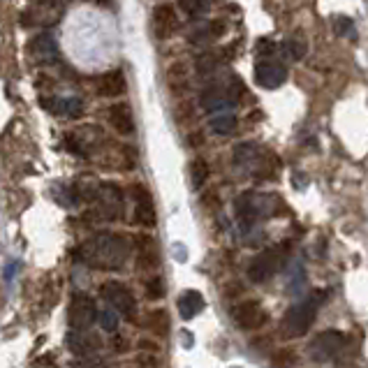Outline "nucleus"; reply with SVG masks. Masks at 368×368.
<instances>
[{"mask_svg": "<svg viewBox=\"0 0 368 368\" xmlns=\"http://www.w3.org/2000/svg\"><path fill=\"white\" fill-rule=\"evenodd\" d=\"M132 197H135V222L141 227H155L158 222V213L153 206V199H151V192L144 187L141 183L132 185Z\"/></svg>", "mask_w": 368, "mask_h": 368, "instance_id": "obj_8", "label": "nucleus"}, {"mask_svg": "<svg viewBox=\"0 0 368 368\" xmlns=\"http://www.w3.org/2000/svg\"><path fill=\"white\" fill-rule=\"evenodd\" d=\"M271 366L273 368H294L297 366V352L292 348H278L271 355Z\"/></svg>", "mask_w": 368, "mask_h": 368, "instance_id": "obj_23", "label": "nucleus"}, {"mask_svg": "<svg viewBox=\"0 0 368 368\" xmlns=\"http://www.w3.org/2000/svg\"><path fill=\"white\" fill-rule=\"evenodd\" d=\"M218 54L215 52H206V54H201L199 59H197V72L199 75H213L215 68H218Z\"/></svg>", "mask_w": 368, "mask_h": 368, "instance_id": "obj_27", "label": "nucleus"}, {"mask_svg": "<svg viewBox=\"0 0 368 368\" xmlns=\"http://www.w3.org/2000/svg\"><path fill=\"white\" fill-rule=\"evenodd\" d=\"M164 79H167V86L174 95H185V93L190 91V79H187V70L181 61H174L169 65Z\"/></svg>", "mask_w": 368, "mask_h": 368, "instance_id": "obj_17", "label": "nucleus"}, {"mask_svg": "<svg viewBox=\"0 0 368 368\" xmlns=\"http://www.w3.org/2000/svg\"><path fill=\"white\" fill-rule=\"evenodd\" d=\"M178 31V14L174 5L158 3L153 10V35L158 40H169Z\"/></svg>", "mask_w": 368, "mask_h": 368, "instance_id": "obj_7", "label": "nucleus"}, {"mask_svg": "<svg viewBox=\"0 0 368 368\" xmlns=\"http://www.w3.org/2000/svg\"><path fill=\"white\" fill-rule=\"evenodd\" d=\"M137 269L139 271H153L160 264V252H158L155 239L148 234H137Z\"/></svg>", "mask_w": 368, "mask_h": 368, "instance_id": "obj_11", "label": "nucleus"}, {"mask_svg": "<svg viewBox=\"0 0 368 368\" xmlns=\"http://www.w3.org/2000/svg\"><path fill=\"white\" fill-rule=\"evenodd\" d=\"M109 345H112L114 352H118V355H121V352H128L130 350V341H128L125 336H114Z\"/></svg>", "mask_w": 368, "mask_h": 368, "instance_id": "obj_32", "label": "nucleus"}, {"mask_svg": "<svg viewBox=\"0 0 368 368\" xmlns=\"http://www.w3.org/2000/svg\"><path fill=\"white\" fill-rule=\"evenodd\" d=\"M98 320V308H95V301L86 294H77L75 299L70 301V308H68V322L72 329L77 331H86L93 327V322Z\"/></svg>", "mask_w": 368, "mask_h": 368, "instance_id": "obj_6", "label": "nucleus"}, {"mask_svg": "<svg viewBox=\"0 0 368 368\" xmlns=\"http://www.w3.org/2000/svg\"><path fill=\"white\" fill-rule=\"evenodd\" d=\"M345 348V336L336 329H327L317 334L308 345V355L315 362H329V359L338 357Z\"/></svg>", "mask_w": 368, "mask_h": 368, "instance_id": "obj_3", "label": "nucleus"}, {"mask_svg": "<svg viewBox=\"0 0 368 368\" xmlns=\"http://www.w3.org/2000/svg\"><path fill=\"white\" fill-rule=\"evenodd\" d=\"M181 7H183L185 12L197 14V12H204L206 7H208V3H201V0H199V3H190V0H185V3H181Z\"/></svg>", "mask_w": 368, "mask_h": 368, "instance_id": "obj_33", "label": "nucleus"}, {"mask_svg": "<svg viewBox=\"0 0 368 368\" xmlns=\"http://www.w3.org/2000/svg\"><path fill=\"white\" fill-rule=\"evenodd\" d=\"M144 324H146L148 331H153L155 336H167L169 334V315H167V310H162V308L151 310Z\"/></svg>", "mask_w": 368, "mask_h": 368, "instance_id": "obj_20", "label": "nucleus"}, {"mask_svg": "<svg viewBox=\"0 0 368 368\" xmlns=\"http://www.w3.org/2000/svg\"><path fill=\"white\" fill-rule=\"evenodd\" d=\"M123 211V192L116 183H102L95 190V213L102 220H116Z\"/></svg>", "mask_w": 368, "mask_h": 368, "instance_id": "obj_4", "label": "nucleus"}, {"mask_svg": "<svg viewBox=\"0 0 368 368\" xmlns=\"http://www.w3.org/2000/svg\"><path fill=\"white\" fill-rule=\"evenodd\" d=\"M283 49H285V54L290 56L292 61H301L306 56V52H308V45H306V40L301 38V35H290V38L283 42Z\"/></svg>", "mask_w": 368, "mask_h": 368, "instance_id": "obj_21", "label": "nucleus"}, {"mask_svg": "<svg viewBox=\"0 0 368 368\" xmlns=\"http://www.w3.org/2000/svg\"><path fill=\"white\" fill-rule=\"evenodd\" d=\"M315 320V304H297L285 313L283 322H280V336L283 338H301L308 334L310 324Z\"/></svg>", "mask_w": 368, "mask_h": 368, "instance_id": "obj_2", "label": "nucleus"}, {"mask_svg": "<svg viewBox=\"0 0 368 368\" xmlns=\"http://www.w3.org/2000/svg\"><path fill=\"white\" fill-rule=\"evenodd\" d=\"M211 128H213V132H218V135H229L236 128L234 114L222 112V114H218V116H213L211 118Z\"/></svg>", "mask_w": 368, "mask_h": 368, "instance_id": "obj_26", "label": "nucleus"}, {"mask_svg": "<svg viewBox=\"0 0 368 368\" xmlns=\"http://www.w3.org/2000/svg\"><path fill=\"white\" fill-rule=\"evenodd\" d=\"M65 341H68L70 352H75V355L86 357V359H89L91 355H95L98 350H102V338H100L95 331H89V329L86 331L72 329Z\"/></svg>", "mask_w": 368, "mask_h": 368, "instance_id": "obj_9", "label": "nucleus"}, {"mask_svg": "<svg viewBox=\"0 0 368 368\" xmlns=\"http://www.w3.org/2000/svg\"><path fill=\"white\" fill-rule=\"evenodd\" d=\"M278 269V252L276 250H264L252 259L248 266V276L252 283H266Z\"/></svg>", "mask_w": 368, "mask_h": 368, "instance_id": "obj_13", "label": "nucleus"}, {"mask_svg": "<svg viewBox=\"0 0 368 368\" xmlns=\"http://www.w3.org/2000/svg\"><path fill=\"white\" fill-rule=\"evenodd\" d=\"M185 141H187V146L190 148H199V146H204L206 137H204L201 130H190V132L185 135Z\"/></svg>", "mask_w": 368, "mask_h": 368, "instance_id": "obj_31", "label": "nucleus"}, {"mask_svg": "<svg viewBox=\"0 0 368 368\" xmlns=\"http://www.w3.org/2000/svg\"><path fill=\"white\" fill-rule=\"evenodd\" d=\"M194 118H197V109H194V105L192 102H178L174 107V121H176V125H190V123H194Z\"/></svg>", "mask_w": 368, "mask_h": 368, "instance_id": "obj_22", "label": "nucleus"}, {"mask_svg": "<svg viewBox=\"0 0 368 368\" xmlns=\"http://www.w3.org/2000/svg\"><path fill=\"white\" fill-rule=\"evenodd\" d=\"M269 315L264 313V308L257 304V301H241L239 306L234 308V322L243 329H262Z\"/></svg>", "mask_w": 368, "mask_h": 368, "instance_id": "obj_10", "label": "nucleus"}, {"mask_svg": "<svg viewBox=\"0 0 368 368\" xmlns=\"http://www.w3.org/2000/svg\"><path fill=\"white\" fill-rule=\"evenodd\" d=\"M100 327H102L105 331H116L118 329V315L109 308L102 310V313H100Z\"/></svg>", "mask_w": 368, "mask_h": 368, "instance_id": "obj_30", "label": "nucleus"}, {"mask_svg": "<svg viewBox=\"0 0 368 368\" xmlns=\"http://www.w3.org/2000/svg\"><path fill=\"white\" fill-rule=\"evenodd\" d=\"M84 262L98 269H118L128 257V241L118 234H100L84 245Z\"/></svg>", "mask_w": 368, "mask_h": 368, "instance_id": "obj_1", "label": "nucleus"}, {"mask_svg": "<svg viewBox=\"0 0 368 368\" xmlns=\"http://www.w3.org/2000/svg\"><path fill=\"white\" fill-rule=\"evenodd\" d=\"M125 89H128V82L121 70H109L98 79V91L105 98H118L125 93Z\"/></svg>", "mask_w": 368, "mask_h": 368, "instance_id": "obj_16", "label": "nucleus"}, {"mask_svg": "<svg viewBox=\"0 0 368 368\" xmlns=\"http://www.w3.org/2000/svg\"><path fill=\"white\" fill-rule=\"evenodd\" d=\"M109 125L116 130L118 135H132L135 132V118H132V109L125 102H116L114 107H109Z\"/></svg>", "mask_w": 368, "mask_h": 368, "instance_id": "obj_15", "label": "nucleus"}, {"mask_svg": "<svg viewBox=\"0 0 368 368\" xmlns=\"http://www.w3.org/2000/svg\"><path fill=\"white\" fill-rule=\"evenodd\" d=\"M201 107L208 112V114H213V112H227V107L232 105V100H229L227 95V91H222V89H206L204 93H201Z\"/></svg>", "mask_w": 368, "mask_h": 368, "instance_id": "obj_19", "label": "nucleus"}, {"mask_svg": "<svg viewBox=\"0 0 368 368\" xmlns=\"http://www.w3.org/2000/svg\"><path fill=\"white\" fill-rule=\"evenodd\" d=\"M204 306H206V301L197 290H185L181 297H178V313H181L183 320H192L194 315L204 310Z\"/></svg>", "mask_w": 368, "mask_h": 368, "instance_id": "obj_18", "label": "nucleus"}, {"mask_svg": "<svg viewBox=\"0 0 368 368\" xmlns=\"http://www.w3.org/2000/svg\"><path fill=\"white\" fill-rule=\"evenodd\" d=\"M208 178V164L206 160H201V158H194L190 162V181H192V187H201L206 183Z\"/></svg>", "mask_w": 368, "mask_h": 368, "instance_id": "obj_24", "label": "nucleus"}, {"mask_svg": "<svg viewBox=\"0 0 368 368\" xmlns=\"http://www.w3.org/2000/svg\"><path fill=\"white\" fill-rule=\"evenodd\" d=\"M139 350L144 352V355H153V352H158L160 348H158V343L146 341V338H141V341H139Z\"/></svg>", "mask_w": 368, "mask_h": 368, "instance_id": "obj_35", "label": "nucleus"}, {"mask_svg": "<svg viewBox=\"0 0 368 368\" xmlns=\"http://www.w3.org/2000/svg\"><path fill=\"white\" fill-rule=\"evenodd\" d=\"M201 206H204L206 211L215 213L220 208V194L215 190H204L201 192Z\"/></svg>", "mask_w": 368, "mask_h": 368, "instance_id": "obj_29", "label": "nucleus"}, {"mask_svg": "<svg viewBox=\"0 0 368 368\" xmlns=\"http://www.w3.org/2000/svg\"><path fill=\"white\" fill-rule=\"evenodd\" d=\"M144 292H146V299L160 301L164 297V292H167V287H164V280L160 276H151L146 278V283H144Z\"/></svg>", "mask_w": 368, "mask_h": 368, "instance_id": "obj_25", "label": "nucleus"}, {"mask_svg": "<svg viewBox=\"0 0 368 368\" xmlns=\"http://www.w3.org/2000/svg\"><path fill=\"white\" fill-rule=\"evenodd\" d=\"M72 368H105V362H100V359H82V362H77Z\"/></svg>", "mask_w": 368, "mask_h": 368, "instance_id": "obj_34", "label": "nucleus"}, {"mask_svg": "<svg viewBox=\"0 0 368 368\" xmlns=\"http://www.w3.org/2000/svg\"><path fill=\"white\" fill-rule=\"evenodd\" d=\"M28 54H31V59L40 65L54 63L56 56H59V47H56L54 35H49V33L35 35V38L28 42Z\"/></svg>", "mask_w": 368, "mask_h": 368, "instance_id": "obj_12", "label": "nucleus"}, {"mask_svg": "<svg viewBox=\"0 0 368 368\" xmlns=\"http://www.w3.org/2000/svg\"><path fill=\"white\" fill-rule=\"evenodd\" d=\"M334 31L336 35H341V38H355V26H352V21L348 17H336Z\"/></svg>", "mask_w": 368, "mask_h": 368, "instance_id": "obj_28", "label": "nucleus"}, {"mask_svg": "<svg viewBox=\"0 0 368 368\" xmlns=\"http://www.w3.org/2000/svg\"><path fill=\"white\" fill-rule=\"evenodd\" d=\"M100 294H102L105 301H109L112 308H116L118 313L130 317V320H135L137 301L132 297V292H130L123 283H118V280H107V283H102V287H100Z\"/></svg>", "mask_w": 368, "mask_h": 368, "instance_id": "obj_5", "label": "nucleus"}, {"mask_svg": "<svg viewBox=\"0 0 368 368\" xmlns=\"http://www.w3.org/2000/svg\"><path fill=\"white\" fill-rule=\"evenodd\" d=\"M255 82L262 89H278V86H283L287 82V70L280 63L262 61L255 68Z\"/></svg>", "mask_w": 368, "mask_h": 368, "instance_id": "obj_14", "label": "nucleus"}]
</instances>
